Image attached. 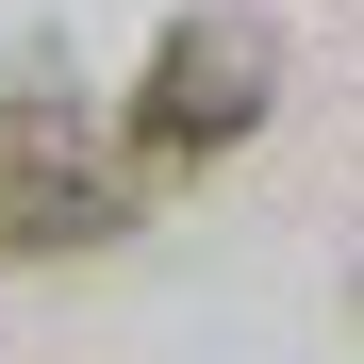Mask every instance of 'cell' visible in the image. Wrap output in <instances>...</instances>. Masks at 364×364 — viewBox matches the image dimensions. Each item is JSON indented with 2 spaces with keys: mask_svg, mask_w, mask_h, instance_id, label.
<instances>
[{
  "mask_svg": "<svg viewBox=\"0 0 364 364\" xmlns=\"http://www.w3.org/2000/svg\"><path fill=\"white\" fill-rule=\"evenodd\" d=\"M133 215H149V182H133V149H116L67 83H0V265L116 249Z\"/></svg>",
  "mask_w": 364,
  "mask_h": 364,
  "instance_id": "cell-1",
  "label": "cell"
},
{
  "mask_svg": "<svg viewBox=\"0 0 364 364\" xmlns=\"http://www.w3.org/2000/svg\"><path fill=\"white\" fill-rule=\"evenodd\" d=\"M265 100H282V33H265V17H232V0H199V17H166V33H149L116 149H133V182H182V166L249 149V133H265Z\"/></svg>",
  "mask_w": 364,
  "mask_h": 364,
  "instance_id": "cell-2",
  "label": "cell"
},
{
  "mask_svg": "<svg viewBox=\"0 0 364 364\" xmlns=\"http://www.w3.org/2000/svg\"><path fill=\"white\" fill-rule=\"evenodd\" d=\"M348 298H364V265H348Z\"/></svg>",
  "mask_w": 364,
  "mask_h": 364,
  "instance_id": "cell-3",
  "label": "cell"
}]
</instances>
